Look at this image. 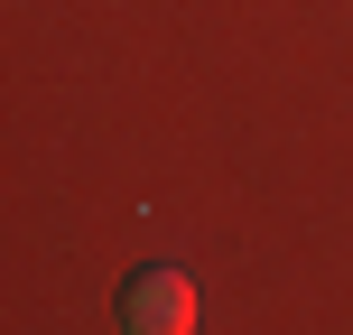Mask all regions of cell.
I'll return each mask as SVG.
<instances>
[{
  "mask_svg": "<svg viewBox=\"0 0 353 335\" xmlns=\"http://www.w3.org/2000/svg\"><path fill=\"white\" fill-rule=\"evenodd\" d=\"M121 335H186L195 326V280L176 261H149V270H130L121 280Z\"/></svg>",
  "mask_w": 353,
  "mask_h": 335,
  "instance_id": "obj_1",
  "label": "cell"
}]
</instances>
